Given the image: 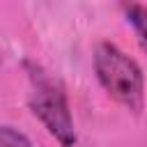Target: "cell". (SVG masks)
<instances>
[{
	"instance_id": "277c9868",
	"label": "cell",
	"mask_w": 147,
	"mask_h": 147,
	"mask_svg": "<svg viewBox=\"0 0 147 147\" xmlns=\"http://www.w3.org/2000/svg\"><path fill=\"white\" fill-rule=\"evenodd\" d=\"M0 147H32L30 138L9 124H0Z\"/></svg>"
},
{
	"instance_id": "3957f363",
	"label": "cell",
	"mask_w": 147,
	"mask_h": 147,
	"mask_svg": "<svg viewBox=\"0 0 147 147\" xmlns=\"http://www.w3.org/2000/svg\"><path fill=\"white\" fill-rule=\"evenodd\" d=\"M122 11L126 16V21L131 23L140 46L147 51V5H140V2H129V5H122Z\"/></svg>"
},
{
	"instance_id": "6da1fadb",
	"label": "cell",
	"mask_w": 147,
	"mask_h": 147,
	"mask_svg": "<svg viewBox=\"0 0 147 147\" xmlns=\"http://www.w3.org/2000/svg\"><path fill=\"white\" fill-rule=\"evenodd\" d=\"M94 74L101 87L124 108L140 113L145 103V76L140 64L119 46L101 41L94 48Z\"/></svg>"
},
{
	"instance_id": "7a4b0ae2",
	"label": "cell",
	"mask_w": 147,
	"mask_h": 147,
	"mask_svg": "<svg viewBox=\"0 0 147 147\" xmlns=\"http://www.w3.org/2000/svg\"><path fill=\"white\" fill-rule=\"evenodd\" d=\"M30 80H32V92H30V108L32 113L41 119V124L48 129V133L62 145V147H74L76 145V129L69 110L67 94L57 80H53L41 67L30 64Z\"/></svg>"
}]
</instances>
